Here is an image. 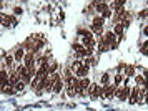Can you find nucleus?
<instances>
[{
  "label": "nucleus",
  "mask_w": 148,
  "mask_h": 111,
  "mask_svg": "<svg viewBox=\"0 0 148 111\" xmlns=\"http://www.w3.org/2000/svg\"><path fill=\"white\" fill-rule=\"evenodd\" d=\"M130 91H132V88H130V86H118V88L115 90V96L120 99V101H128Z\"/></svg>",
  "instance_id": "nucleus-1"
},
{
  "label": "nucleus",
  "mask_w": 148,
  "mask_h": 111,
  "mask_svg": "<svg viewBox=\"0 0 148 111\" xmlns=\"http://www.w3.org/2000/svg\"><path fill=\"white\" fill-rule=\"evenodd\" d=\"M17 73L20 75V78H22V81H23V83H30V81H32V76H30V73H28L27 66L23 65V63H20V65H18V68H17Z\"/></svg>",
  "instance_id": "nucleus-2"
},
{
  "label": "nucleus",
  "mask_w": 148,
  "mask_h": 111,
  "mask_svg": "<svg viewBox=\"0 0 148 111\" xmlns=\"http://www.w3.org/2000/svg\"><path fill=\"white\" fill-rule=\"evenodd\" d=\"M103 22L105 20L101 18V15L100 17H95L93 18V22H92V32H95V33H100V32H103Z\"/></svg>",
  "instance_id": "nucleus-3"
},
{
  "label": "nucleus",
  "mask_w": 148,
  "mask_h": 111,
  "mask_svg": "<svg viewBox=\"0 0 148 111\" xmlns=\"http://www.w3.org/2000/svg\"><path fill=\"white\" fill-rule=\"evenodd\" d=\"M35 53L34 52H27V55H25V58H23V65L27 66V70H32V68H35Z\"/></svg>",
  "instance_id": "nucleus-4"
},
{
  "label": "nucleus",
  "mask_w": 148,
  "mask_h": 111,
  "mask_svg": "<svg viewBox=\"0 0 148 111\" xmlns=\"http://www.w3.org/2000/svg\"><path fill=\"white\" fill-rule=\"evenodd\" d=\"M88 96L92 99H100V85L92 83L90 88H88Z\"/></svg>",
  "instance_id": "nucleus-5"
},
{
  "label": "nucleus",
  "mask_w": 148,
  "mask_h": 111,
  "mask_svg": "<svg viewBox=\"0 0 148 111\" xmlns=\"http://www.w3.org/2000/svg\"><path fill=\"white\" fill-rule=\"evenodd\" d=\"M138 96H140V86H135V88H132V91H130L128 103L130 105H136L138 103Z\"/></svg>",
  "instance_id": "nucleus-6"
},
{
  "label": "nucleus",
  "mask_w": 148,
  "mask_h": 111,
  "mask_svg": "<svg viewBox=\"0 0 148 111\" xmlns=\"http://www.w3.org/2000/svg\"><path fill=\"white\" fill-rule=\"evenodd\" d=\"M88 73H90V66H85V65H82L77 72H75V76L78 80H82V78H87L88 76Z\"/></svg>",
  "instance_id": "nucleus-7"
},
{
  "label": "nucleus",
  "mask_w": 148,
  "mask_h": 111,
  "mask_svg": "<svg viewBox=\"0 0 148 111\" xmlns=\"http://www.w3.org/2000/svg\"><path fill=\"white\" fill-rule=\"evenodd\" d=\"M63 88H65V81H63V78H60V75H58V78L55 80V85H53V93H62Z\"/></svg>",
  "instance_id": "nucleus-8"
},
{
  "label": "nucleus",
  "mask_w": 148,
  "mask_h": 111,
  "mask_svg": "<svg viewBox=\"0 0 148 111\" xmlns=\"http://www.w3.org/2000/svg\"><path fill=\"white\" fill-rule=\"evenodd\" d=\"M25 55H27V52H25V48L22 46V48H18V50L15 52V55H14V60H15V61H18V63H22V60L25 58Z\"/></svg>",
  "instance_id": "nucleus-9"
},
{
  "label": "nucleus",
  "mask_w": 148,
  "mask_h": 111,
  "mask_svg": "<svg viewBox=\"0 0 148 111\" xmlns=\"http://www.w3.org/2000/svg\"><path fill=\"white\" fill-rule=\"evenodd\" d=\"M135 83H136V86H140V88H147L148 86V81L143 78L141 75H136V76H135Z\"/></svg>",
  "instance_id": "nucleus-10"
},
{
  "label": "nucleus",
  "mask_w": 148,
  "mask_h": 111,
  "mask_svg": "<svg viewBox=\"0 0 148 111\" xmlns=\"http://www.w3.org/2000/svg\"><path fill=\"white\" fill-rule=\"evenodd\" d=\"M113 33L118 37V38H121V37H123V25H121V23H115Z\"/></svg>",
  "instance_id": "nucleus-11"
},
{
  "label": "nucleus",
  "mask_w": 148,
  "mask_h": 111,
  "mask_svg": "<svg viewBox=\"0 0 148 111\" xmlns=\"http://www.w3.org/2000/svg\"><path fill=\"white\" fill-rule=\"evenodd\" d=\"M95 5H97V10H98L100 13H103L108 8V3H105V2H97Z\"/></svg>",
  "instance_id": "nucleus-12"
},
{
  "label": "nucleus",
  "mask_w": 148,
  "mask_h": 111,
  "mask_svg": "<svg viewBox=\"0 0 148 111\" xmlns=\"http://www.w3.org/2000/svg\"><path fill=\"white\" fill-rule=\"evenodd\" d=\"M107 85H110V75H108V73H103V75H101L100 86H107Z\"/></svg>",
  "instance_id": "nucleus-13"
},
{
  "label": "nucleus",
  "mask_w": 148,
  "mask_h": 111,
  "mask_svg": "<svg viewBox=\"0 0 148 111\" xmlns=\"http://www.w3.org/2000/svg\"><path fill=\"white\" fill-rule=\"evenodd\" d=\"M125 75H127V76H133L135 75V66L133 65H127L125 66Z\"/></svg>",
  "instance_id": "nucleus-14"
},
{
  "label": "nucleus",
  "mask_w": 148,
  "mask_h": 111,
  "mask_svg": "<svg viewBox=\"0 0 148 111\" xmlns=\"http://www.w3.org/2000/svg\"><path fill=\"white\" fill-rule=\"evenodd\" d=\"M83 65V61H82V60H75L73 63H72V66H70V68H72V72H77V70H78V68H80V66Z\"/></svg>",
  "instance_id": "nucleus-15"
},
{
  "label": "nucleus",
  "mask_w": 148,
  "mask_h": 111,
  "mask_svg": "<svg viewBox=\"0 0 148 111\" xmlns=\"http://www.w3.org/2000/svg\"><path fill=\"white\" fill-rule=\"evenodd\" d=\"M121 81H123V75H121V73H116V75H115V83H113V85L115 86H120Z\"/></svg>",
  "instance_id": "nucleus-16"
},
{
  "label": "nucleus",
  "mask_w": 148,
  "mask_h": 111,
  "mask_svg": "<svg viewBox=\"0 0 148 111\" xmlns=\"http://www.w3.org/2000/svg\"><path fill=\"white\" fill-rule=\"evenodd\" d=\"M25 86H27V83H23V81L20 80V81L15 85V91H23V88H25Z\"/></svg>",
  "instance_id": "nucleus-17"
},
{
  "label": "nucleus",
  "mask_w": 148,
  "mask_h": 111,
  "mask_svg": "<svg viewBox=\"0 0 148 111\" xmlns=\"http://www.w3.org/2000/svg\"><path fill=\"white\" fill-rule=\"evenodd\" d=\"M110 17H112V10H110V7H108L107 10H105V12L101 13V18L105 20V18H110Z\"/></svg>",
  "instance_id": "nucleus-18"
},
{
  "label": "nucleus",
  "mask_w": 148,
  "mask_h": 111,
  "mask_svg": "<svg viewBox=\"0 0 148 111\" xmlns=\"http://www.w3.org/2000/svg\"><path fill=\"white\" fill-rule=\"evenodd\" d=\"M15 60H14V57H10V55H8V57H5V65H8V66H12V63H14Z\"/></svg>",
  "instance_id": "nucleus-19"
},
{
  "label": "nucleus",
  "mask_w": 148,
  "mask_h": 111,
  "mask_svg": "<svg viewBox=\"0 0 148 111\" xmlns=\"http://www.w3.org/2000/svg\"><path fill=\"white\" fill-rule=\"evenodd\" d=\"M22 12H23V10H22V7H15V8H14L15 15H22Z\"/></svg>",
  "instance_id": "nucleus-20"
},
{
  "label": "nucleus",
  "mask_w": 148,
  "mask_h": 111,
  "mask_svg": "<svg viewBox=\"0 0 148 111\" xmlns=\"http://www.w3.org/2000/svg\"><path fill=\"white\" fill-rule=\"evenodd\" d=\"M143 78L148 81V70H143Z\"/></svg>",
  "instance_id": "nucleus-21"
},
{
  "label": "nucleus",
  "mask_w": 148,
  "mask_h": 111,
  "mask_svg": "<svg viewBox=\"0 0 148 111\" xmlns=\"http://www.w3.org/2000/svg\"><path fill=\"white\" fill-rule=\"evenodd\" d=\"M143 35H145V37H148V27H145V28H143Z\"/></svg>",
  "instance_id": "nucleus-22"
},
{
  "label": "nucleus",
  "mask_w": 148,
  "mask_h": 111,
  "mask_svg": "<svg viewBox=\"0 0 148 111\" xmlns=\"http://www.w3.org/2000/svg\"><path fill=\"white\" fill-rule=\"evenodd\" d=\"M141 53L143 55H148V48H141Z\"/></svg>",
  "instance_id": "nucleus-23"
}]
</instances>
